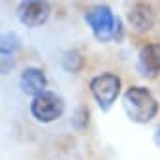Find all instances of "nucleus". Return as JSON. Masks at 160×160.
<instances>
[{"instance_id": "1", "label": "nucleus", "mask_w": 160, "mask_h": 160, "mask_svg": "<svg viewBox=\"0 0 160 160\" xmlns=\"http://www.w3.org/2000/svg\"><path fill=\"white\" fill-rule=\"evenodd\" d=\"M122 106H124V111H126L128 119L134 121V122H141V124L152 121L156 111H158L156 98L145 87H130L124 92Z\"/></svg>"}, {"instance_id": "2", "label": "nucleus", "mask_w": 160, "mask_h": 160, "mask_svg": "<svg viewBox=\"0 0 160 160\" xmlns=\"http://www.w3.org/2000/svg\"><path fill=\"white\" fill-rule=\"evenodd\" d=\"M85 21L89 23L94 38L100 42H109V40L121 38V21H119V17L113 15V12L108 6H98V8L91 10L85 15Z\"/></svg>"}, {"instance_id": "3", "label": "nucleus", "mask_w": 160, "mask_h": 160, "mask_svg": "<svg viewBox=\"0 0 160 160\" xmlns=\"http://www.w3.org/2000/svg\"><path fill=\"white\" fill-rule=\"evenodd\" d=\"M30 113L40 122H53L62 117L64 102L58 94L51 91H43L42 94L34 96V100L30 102Z\"/></svg>"}, {"instance_id": "4", "label": "nucleus", "mask_w": 160, "mask_h": 160, "mask_svg": "<svg viewBox=\"0 0 160 160\" xmlns=\"http://www.w3.org/2000/svg\"><path fill=\"white\" fill-rule=\"evenodd\" d=\"M91 92L98 106L108 111L121 92V79L115 73H100L91 81Z\"/></svg>"}, {"instance_id": "5", "label": "nucleus", "mask_w": 160, "mask_h": 160, "mask_svg": "<svg viewBox=\"0 0 160 160\" xmlns=\"http://www.w3.org/2000/svg\"><path fill=\"white\" fill-rule=\"evenodd\" d=\"M51 15V6L47 0H21L17 8V17L27 27H42Z\"/></svg>"}, {"instance_id": "6", "label": "nucleus", "mask_w": 160, "mask_h": 160, "mask_svg": "<svg viewBox=\"0 0 160 160\" xmlns=\"http://www.w3.org/2000/svg\"><path fill=\"white\" fill-rule=\"evenodd\" d=\"M138 72L143 77H156L160 73V43H149L139 51Z\"/></svg>"}, {"instance_id": "7", "label": "nucleus", "mask_w": 160, "mask_h": 160, "mask_svg": "<svg viewBox=\"0 0 160 160\" xmlns=\"http://www.w3.org/2000/svg\"><path fill=\"white\" fill-rule=\"evenodd\" d=\"M19 85H21V91L25 94H30V96H38L45 91L47 87V77L42 70L38 68H27L21 77H19Z\"/></svg>"}, {"instance_id": "8", "label": "nucleus", "mask_w": 160, "mask_h": 160, "mask_svg": "<svg viewBox=\"0 0 160 160\" xmlns=\"http://www.w3.org/2000/svg\"><path fill=\"white\" fill-rule=\"evenodd\" d=\"M128 21L132 25V28L136 30H147L152 27L154 23V13H152V8L145 2H138L136 6H132V10L128 12Z\"/></svg>"}, {"instance_id": "9", "label": "nucleus", "mask_w": 160, "mask_h": 160, "mask_svg": "<svg viewBox=\"0 0 160 160\" xmlns=\"http://www.w3.org/2000/svg\"><path fill=\"white\" fill-rule=\"evenodd\" d=\"M2 60H8L10 57L13 58L15 51L19 49V36L15 32H6L2 36Z\"/></svg>"}, {"instance_id": "10", "label": "nucleus", "mask_w": 160, "mask_h": 160, "mask_svg": "<svg viewBox=\"0 0 160 160\" xmlns=\"http://www.w3.org/2000/svg\"><path fill=\"white\" fill-rule=\"evenodd\" d=\"M62 68L70 73H77L83 68V58L77 51H66L62 57Z\"/></svg>"}, {"instance_id": "11", "label": "nucleus", "mask_w": 160, "mask_h": 160, "mask_svg": "<svg viewBox=\"0 0 160 160\" xmlns=\"http://www.w3.org/2000/svg\"><path fill=\"white\" fill-rule=\"evenodd\" d=\"M154 143H156V147L160 149V126H158L156 132H154Z\"/></svg>"}]
</instances>
